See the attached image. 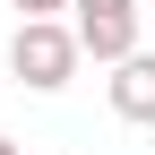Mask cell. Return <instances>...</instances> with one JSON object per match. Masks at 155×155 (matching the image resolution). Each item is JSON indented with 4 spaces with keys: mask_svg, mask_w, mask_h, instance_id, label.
<instances>
[{
    "mask_svg": "<svg viewBox=\"0 0 155 155\" xmlns=\"http://www.w3.org/2000/svg\"><path fill=\"white\" fill-rule=\"evenodd\" d=\"M78 61H86V43H78V26L69 17H17V35H9V69H17V86H35V95H61Z\"/></svg>",
    "mask_w": 155,
    "mask_h": 155,
    "instance_id": "6da1fadb",
    "label": "cell"
},
{
    "mask_svg": "<svg viewBox=\"0 0 155 155\" xmlns=\"http://www.w3.org/2000/svg\"><path fill=\"white\" fill-rule=\"evenodd\" d=\"M69 26L86 43V61H129L138 52V0H69Z\"/></svg>",
    "mask_w": 155,
    "mask_h": 155,
    "instance_id": "7a4b0ae2",
    "label": "cell"
},
{
    "mask_svg": "<svg viewBox=\"0 0 155 155\" xmlns=\"http://www.w3.org/2000/svg\"><path fill=\"white\" fill-rule=\"evenodd\" d=\"M104 95H112V112H121V121L155 129V52H129V61H112Z\"/></svg>",
    "mask_w": 155,
    "mask_h": 155,
    "instance_id": "3957f363",
    "label": "cell"
},
{
    "mask_svg": "<svg viewBox=\"0 0 155 155\" xmlns=\"http://www.w3.org/2000/svg\"><path fill=\"white\" fill-rule=\"evenodd\" d=\"M9 9H26V17H61L69 0H9Z\"/></svg>",
    "mask_w": 155,
    "mask_h": 155,
    "instance_id": "277c9868",
    "label": "cell"
},
{
    "mask_svg": "<svg viewBox=\"0 0 155 155\" xmlns=\"http://www.w3.org/2000/svg\"><path fill=\"white\" fill-rule=\"evenodd\" d=\"M0 155H26V147H17V138H0Z\"/></svg>",
    "mask_w": 155,
    "mask_h": 155,
    "instance_id": "5b68a950",
    "label": "cell"
}]
</instances>
